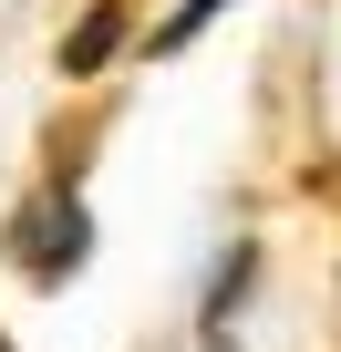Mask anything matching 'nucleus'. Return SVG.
Instances as JSON below:
<instances>
[{
	"label": "nucleus",
	"mask_w": 341,
	"mask_h": 352,
	"mask_svg": "<svg viewBox=\"0 0 341 352\" xmlns=\"http://www.w3.org/2000/svg\"><path fill=\"white\" fill-rule=\"evenodd\" d=\"M83 239H93V218H83L73 187H42V197L11 208V270H32V280H73Z\"/></svg>",
	"instance_id": "nucleus-1"
},
{
	"label": "nucleus",
	"mask_w": 341,
	"mask_h": 352,
	"mask_svg": "<svg viewBox=\"0 0 341 352\" xmlns=\"http://www.w3.org/2000/svg\"><path fill=\"white\" fill-rule=\"evenodd\" d=\"M114 42H124V21H114V11H93V21H73V42H62V63H73V73H93V63H104Z\"/></svg>",
	"instance_id": "nucleus-2"
},
{
	"label": "nucleus",
	"mask_w": 341,
	"mask_h": 352,
	"mask_svg": "<svg viewBox=\"0 0 341 352\" xmlns=\"http://www.w3.org/2000/svg\"><path fill=\"white\" fill-rule=\"evenodd\" d=\"M217 11H228V0H187V11H176V21H165V32H155L145 52H187V42H197V32L217 21Z\"/></svg>",
	"instance_id": "nucleus-3"
}]
</instances>
